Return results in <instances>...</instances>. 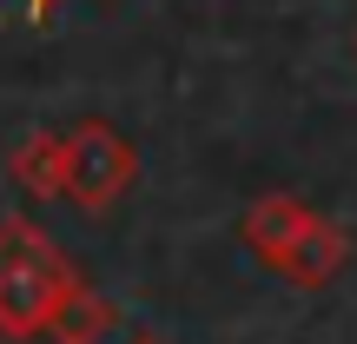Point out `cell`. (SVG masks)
<instances>
[{"label": "cell", "mask_w": 357, "mask_h": 344, "mask_svg": "<svg viewBox=\"0 0 357 344\" xmlns=\"http://www.w3.org/2000/svg\"><path fill=\"white\" fill-rule=\"evenodd\" d=\"M238 232H245L258 265H271L278 278L305 285V292L331 285L337 271L351 265V232L337 225V218H324L318 205H305L298 192H271V199L245 205Z\"/></svg>", "instance_id": "cell-1"}, {"label": "cell", "mask_w": 357, "mask_h": 344, "mask_svg": "<svg viewBox=\"0 0 357 344\" xmlns=\"http://www.w3.org/2000/svg\"><path fill=\"white\" fill-rule=\"evenodd\" d=\"M79 271L33 218H0V338H47Z\"/></svg>", "instance_id": "cell-2"}, {"label": "cell", "mask_w": 357, "mask_h": 344, "mask_svg": "<svg viewBox=\"0 0 357 344\" xmlns=\"http://www.w3.org/2000/svg\"><path fill=\"white\" fill-rule=\"evenodd\" d=\"M139 179V153L113 119H79L66 133V199L86 212H113Z\"/></svg>", "instance_id": "cell-3"}, {"label": "cell", "mask_w": 357, "mask_h": 344, "mask_svg": "<svg viewBox=\"0 0 357 344\" xmlns=\"http://www.w3.org/2000/svg\"><path fill=\"white\" fill-rule=\"evenodd\" d=\"M7 172L20 179L33 199H66V133H53V126L26 133L7 153Z\"/></svg>", "instance_id": "cell-4"}, {"label": "cell", "mask_w": 357, "mask_h": 344, "mask_svg": "<svg viewBox=\"0 0 357 344\" xmlns=\"http://www.w3.org/2000/svg\"><path fill=\"white\" fill-rule=\"evenodd\" d=\"M119 331V311H113V298H100L93 285H79L73 298L60 305V318H53V344H106Z\"/></svg>", "instance_id": "cell-5"}, {"label": "cell", "mask_w": 357, "mask_h": 344, "mask_svg": "<svg viewBox=\"0 0 357 344\" xmlns=\"http://www.w3.org/2000/svg\"><path fill=\"white\" fill-rule=\"evenodd\" d=\"M53 7H60V0H26V13H33V20H47Z\"/></svg>", "instance_id": "cell-6"}, {"label": "cell", "mask_w": 357, "mask_h": 344, "mask_svg": "<svg viewBox=\"0 0 357 344\" xmlns=\"http://www.w3.org/2000/svg\"><path fill=\"white\" fill-rule=\"evenodd\" d=\"M126 344H166V338H159V331H132Z\"/></svg>", "instance_id": "cell-7"}]
</instances>
